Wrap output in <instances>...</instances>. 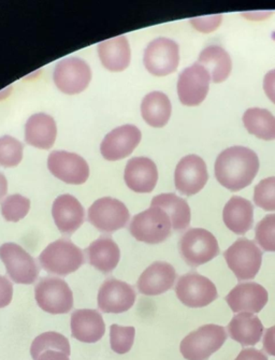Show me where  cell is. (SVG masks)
I'll use <instances>...</instances> for the list:
<instances>
[{"label": "cell", "instance_id": "1", "mask_svg": "<svg viewBox=\"0 0 275 360\" xmlns=\"http://www.w3.org/2000/svg\"><path fill=\"white\" fill-rule=\"evenodd\" d=\"M260 170V160L245 146H231L219 154L215 162V176L225 188L238 192L254 180Z\"/></svg>", "mask_w": 275, "mask_h": 360}, {"label": "cell", "instance_id": "2", "mask_svg": "<svg viewBox=\"0 0 275 360\" xmlns=\"http://www.w3.org/2000/svg\"><path fill=\"white\" fill-rule=\"evenodd\" d=\"M42 269L55 276H67L85 264L84 253L69 240L60 239L49 244L39 256Z\"/></svg>", "mask_w": 275, "mask_h": 360}, {"label": "cell", "instance_id": "3", "mask_svg": "<svg viewBox=\"0 0 275 360\" xmlns=\"http://www.w3.org/2000/svg\"><path fill=\"white\" fill-rule=\"evenodd\" d=\"M228 333L219 325H203L182 340L180 352L186 360H207L227 341Z\"/></svg>", "mask_w": 275, "mask_h": 360}, {"label": "cell", "instance_id": "4", "mask_svg": "<svg viewBox=\"0 0 275 360\" xmlns=\"http://www.w3.org/2000/svg\"><path fill=\"white\" fill-rule=\"evenodd\" d=\"M129 231L134 239L148 244L166 241L172 233L170 217L162 209L151 205L132 219Z\"/></svg>", "mask_w": 275, "mask_h": 360}, {"label": "cell", "instance_id": "5", "mask_svg": "<svg viewBox=\"0 0 275 360\" xmlns=\"http://www.w3.org/2000/svg\"><path fill=\"white\" fill-rule=\"evenodd\" d=\"M179 251L189 267L197 268L217 257L219 245L215 236L207 229H191L181 238Z\"/></svg>", "mask_w": 275, "mask_h": 360}, {"label": "cell", "instance_id": "6", "mask_svg": "<svg viewBox=\"0 0 275 360\" xmlns=\"http://www.w3.org/2000/svg\"><path fill=\"white\" fill-rule=\"evenodd\" d=\"M224 257L228 267L239 281L252 280L262 268V250L246 238H240L230 245L224 252Z\"/></svg>", "mask_w": 275, "mask_h": 360}, {"label": "cell", "instance_id": "7", "mask_svg": "<svg viewBox=\"0 0 275 360\" xmlns=\"http://www.w3.org/2000/svg\"><path fill=\"white\" fill-rule=\"evenodd\" d=\"M34 298L39 308L50 314H67L75 304L68 284L58 278H44L39 281L34 288Z\"/></svg>", "mask_w": 275, "mask_h": 360}, {"label": "cell", "instance_id": "8", "mask_svg": "<svg viewBox=\"0 0 275 360\" xmlns=\"http://www.w3.org/2000/svg\"><path fill=\"white\" fill-rule=\"evenodd\" d=\"M179 300L191 309L205 308L219 298L215 284L198 272H189L179 278L175 286Z\"/></svg>", "mask_w": 275, "mask_h": 360}, {"label": "cell", "instance_id": "9", "mask_svg": "<svg viewBox=\"0 0 275 360\" xmlns=\"http://www.w3.org/2000/svg\"><path fill=\"white\" fill-rule=\"evenodd\" d=\"M130 219L127 207L111 197L96 200L89 209V221L101 233H112L124 229Z\"/></svg>", "mask_w": 275, "mask_h": 360}, {"label": "cell", "instance_id": "10", "mask_svg": "<svg viewBox=\"0 0 275 360\" xmlns=\"http://www.w3.org/2000/svg\"><path fill=\"white\" fill-rule=\"evenodd\" d=\"M0 259L5 264L8 276L16 284L32 285L38 278L36 260L18 244L5 243L0 246Z\"/></svg>", "mask_w": 275, "mask_h": 360}, {"label": "cell", "instance_id": "11", "mask_svg": "<svg viewBox=\"0 0 275 360\" xmlns=\"http://www.w3.org/2000/svg\"><path fill=\"white\" fill-rule=\"evenodd\" d=\"M53 79L60 91L67 95H77L85 91L91 83V69L81 58H64L55 67Z\"/></svg>", "mask_w": 275, "mask_h": 360}, {"label": "cell", "instance_id": "12", "mask_svg": "<svg viewBox=\"0 0 275 360\" xmlns=\"http://www.w3.org/2000/svg\"><path fill=\"white\" fill-rule=\"evenodd\" d=\"M144 66L156 77H165L178 69L180 63L179 44L168 38H157L146 49Z\"/></svg>", "mask_w": 275, "mask_h": 360}, {"label": "cell", "instance_id": "13", "mask_svg": "<svg viewBox=\"0 0 275 360\" xmlns=\"http://www.w3.org/2000/svg\"><path fill=\"white\" fill-rule=\"evenodd\" d=\"M48 168L53 176L68 184H84L89 176L87 160L66 150H54L48 158Z\"/></svg>", "mask_w": 275, "mask_h": 360}, {"label": "cell", "instance_id": "14", "mask_svg": "<svg viewBox=\"0 0 275 360\" xmlns=\"http://www.w3.org/2000/svg\"><path fill=\"white\" fill-rule=\"evenodd\" d=\"M210 81V73L198 63L184 69L178 81V94L181 103L188 107H195L203 103L209 93Z\"/></svg>", "mask_w": 275, "mask_h": 360}, {"label": "cell", "instance_id": "15", "mask_svg": "<svg viewBox=\"0 0 275 360\" xmlns=\"http://www.w3.org/2000/svg\"><path fill=\"white\" fill-rule=\"evenodd\" d=\"M136 292L127 283L116 278H108L98 292V308L103 313L127 312L136 302Z\"/></svg>", "mask_w": 275, "mask_h": 360}, {"label": "cell", "instance_id": "16", "mask_svg": "<svg viewBox=\"0 0 275 360\" xmlns=\"http://www.w3.org/2000/svg\"><path fill=\"white\" fill-rule=\"evenodd\" d=\"M209 180L207 165L198 155H187L175 168V187L181 194L193 196L200 192Z\"/></svg>", "mask_w": 275, "mask_h": 360}, {"label": "cell", "instance_id": "17", "mask_svg": "<svg viewBox=\"0 0 275 360\" xmlns=\"http://www.w3.org/2000/svg\"><path fill=\"white\" fill-rule=\"evenodd\" d=\"M141 137V131L134 125L127 124L115 128L101 142V155L109 162L123 160L139 146Z\"/></svg>", "mask_w": 275, "mask_h": 360}, {"label": "cell", "instance_id": "18", "mask_svg": "<svg viewBox=\"0 0 275 360\" xmlns=\"http://www.w3.org/2000/svg\"><path fill=\"white\" fill-rule=\"evenodd\" d=\"M225 300L234 313L256 314L262 312L267 306L269 294L266 288L258 283H240L230 290Z\"/></svg>", "mask_w": 275, "mask_h": 360}, {"label": "cell", "instance_id": "19", "mask_svg": "<svg viewBox=\"0 0 275 360\" xmlns=\"http://www.w3.org/2000/svg\"><path fill=\"white\" fill-rule=\"evenodd\" d=\"M177 271L172 264L166 262H155L148 266L136 282V288L146 296L165 294L174 285Z\"/></svg>", "mask_w": 275, "mask_h": 360}, {"label": "cell", "instance_id": "20", "mask_svg": "<svg viewBox=\"0 0 275 360\" xmlns=\"http://www.w3.org/2000/svg\"><path fill=\"white\" fill-rule=\"evenodd\" d=\"M52 215L55 225L63 235L71 236L84 223L85 211L72 195H60L53 202Z\"/></svg>", "mask_w": 275, "mask_h": 360}, {"label": "cell", "instance_id": "21", "mask_svg": "<svg viewBox=\"0 0 275 360\" xmlns=\"http://www.w3.org/2000/svg\"><path fill=\"white\" fill-rule=\"evenodd\" d=\"M124 180L134 192H153L158 180L156 165L148 158H132L126 165Z\"/></svg>", "mask_w": 275, "mask_h": 360}, {"label": "cell", "instance_id": "22", "mask_svg": "<svg viewBox=\"0 0 275 360\" xmlns=\"http://www.w3.org/2000/svg\"><path fill=\"white\" fill-rule=\"evenodd\" d=\"M71 333L83 343H96L103 337L105 325L101 313L91 309L77 310L71 315Z\"/></svg>", "mask_w": 275, "mask_h": 360}, {"label": "cell", "instance_id": "23", "mask_svg": "<svg viewBox=\"0 0 275 360\" xmlns=\"http://www.w3.org/2000/svg\"><path fill=\"white\" fill-rule=\"evenodd\" d=\"M264 327L262 321L252 313H238L232 317L227 326V333L242 347L257 345L264 335Z\"/></svg>", "mask_w": 275, "mask_h": 360}, {"label": "cell", "instance_id": "24", "mask_svg": "<svg viewBox=\"0 0 275 360\" xmlns=\"http://www.w3.org/2000/svg\"><path fill=\"white\" fill-rule=\"evenodd\" d=\"M30 354L34 360H70V343L65 335L49 331L34 340Z\"/></svg>", "mask_w": 275, "mask_h": 360}, {"label": "cell", "instance_id": "25", "mask_svg": "<svg viewBox=\"0 0 275 360\" xmlns=\"http://www.w3.org/2000/svg\"><path fill=\"white\" fill-rule=\"evenodd\" d=\"M85 255L91 266L105 274H111L121 259L119 245L110 237L95 240L85 250Z\"/></svg>", "mask_w": 275, "mask_h": 360}, {"label": "cell", "instance_id": "26", "mask_svg": "<svg viewBox=\"0 0 275 360\" xmlns=\"http://www.w3.org/2000/svg\"><path fill=\"white\" fill-rule=\"evenodd\" d=\"M101 64L108 70L120 72L127 69L132 58L129 42L125 36L105 40L98 46Z\"/></svg>", "mask_w": 275, "mask_h": 360}, {"label": "cell", "instance_id": "27", "mask_svg": "<svg viewBox=\"0 0 275 360\" xmlns=\"http://www.w3.org/2000/svg\"><path fill=\"white\" fill-rule=\"evenodd\" d=\"M57 127L54 119L46 113H37L25 125V140L30 146L49 150L56 140Z\"/></svg>", "mask_w": 275, "mask_h": 360}, {"label": "cell", "instance_id": "28", "mask_svg": "<svg viewBox=\"0 0 275 360\" xmlns=\"http://www.w3.org/2000/svg\"><path fill=\"white\" fill-rule=\"evenodd\" d=\"M223 219L227 229L236 235H245L254 223V207L248 199L234 196L226 203Z\"/></svg>", "mask_w": 275, "mask_h": 360}, {"label": "cell", "instance_id": "29", "mask_svg": "<svg viewBox=\"0 0 275 360\" xmlns=\"http://www.w3.org/2000/svg\"><path fill=\"white\" fill-rule=\"evenodd\" d=\"M151 205L160 207L169 215L175 231H183L191 224V207L185 199L175 194H160L154 197Z\"/></svg>", "mask_w": 275, "mask_h": 360}, {"label": "cell", "instance_id": "30", "mask_svg": "<svg viewBox=\"0 0 275 360\" xmlns=\"http://www.w3.org/2000/svg\"><path fill=\"white\" fill-rule=\"evenodd\" d=\"M172 105L166 94L152 91L144 97L141 103V115L144 121L155 128H162L170 120Z\"/></svg>", "mask_w": 275, "mask_h": 360}, {"label": "cell", "instance_id": "31", "mask_svg": "<svg viewBox=\"0 0 275 360\" xmlns=\"http://www.w3.org/2000/svg\"><path fill=\"white\" fill-rule=\"evenodd\" d=\"M197 63L207 69L214 83L224 82L231 72V58L227 51L222 46H207L201 52Z\"/></svg>", "mask_w": 275, "mask_h": 360}, {"label": "cell", "instance_id": "32", "mask_svg": "<svg viewBox=\"0 0 275 360\" xmlns=\"http://www.w3.org/2000/svg\"><path fill=\"white\" fill-rule=\"evenodd\" d=\"M243 123L246 130L260 139L275 140V117L268 110L260 108L246 110Z\"/></svg>", "mask_w": 275, "mask_h": 360}, {"label": "cell", "instance_id": "33", "mask_svg": "<svg viewBox=\"0 0 275 360\" xmlns=\"http://www.w3.org/2000/svg\"><path fill=\"white\" fill-rule=\"evenodd\" d=\"M24 146L10 136L0 138V166L5 168L18 166L23 160Z\"/></svg>", "mask_w": 275, "mask_h": 360}, {"label": "cell", "instance_id": "34", "mask_svg": "<svg viewBox=\"0 0 275 360\" xmlns=\"http://www.w3.org/2000/svg\"><path fill=\"white\" fill-rule=\"evenodd\" d=\"M30 210V200L22 195H11L1 202V214L7 221H21Z\"/></svg>", "mask_w": 275, "mask_h": 360}, {"label": "cell", "instance_id": "35", "mask_svg": "<svg viewBox=\"0 0 275 360\" xmlns=\"http://www.w3.org/2000/svg\"><path fill=\"white\" fill-rule=\"evenodd\" d=\"M134 335H136L134 327L112 325L110 327V345H111L112 351L120 355L128 353L134 345Z\"/></svg>", "mask_w": 275, "mask_h": 360}, {"label": "cell", "instance_id": "36", "mask_svg": "<svg viewBox=\"0 0 275 360\" xmlns=\"http://www.w3.org/2000/svg\"><path fill=\"white\" fill-rule=\"evenodd\" d=\"M255 241L266 252H275V214L264 217L255 229Z\"/></svg>", "mask_w": 275, "mask_h": 360}, {"label": "cell", "instance_id": "37", "mask_svg": "<svg viewBox=\"0 0 275 360\" xmlns=\"http://www.w3.org/2000/svg\"><path fill=\"white\" fill-rule=\"evenodd\" d=\"M254 201L266 211H275V176L264 179L255 187Z\"/></svg>", "mask_w": 275, "mask_h": 360}, {"label": "cell", "instance_id": "38", "mask_svg": "<svg viewBox=\"0 0 275 360\" xmlns=\"http://www.w3.org/2000/svg\"><path fill=\"white\" fill-rule=\"evenodd\" d=\"M222 20H223L222 14H216V15L191 18V23L199 32L209 34V32L215 30L216 28H219V26L221 25Z\"/></svg>", "mask_w": 275, "mask_h": 360}, {"label": "cell", "instance_id": "39", "mask_svg": "<svg viewBox=\"0 0 275 360\" xmlns=\"http://www.w3.org/2000/svg\"><path fill=\"white\" fill-rule=\"evenodd\" d=\"M13 297V285L6 276H0V309L9 306Z\"/></svg>", "mask_w": 275, "mask_h": 360}, {"label": "cell", "instance_id": "40", "mask_svg": "<svg viewBox=\"0 0 275 360\" xmlns=\"http://www.w3.org/2000/svg\"><path fill=\"white\" fill-rule=\"evenodd\" d=\"M264 89L268 98L275 105V69L269 71L264 79Z\"/></svg>", "mask_w": 275, "mask_h": 360}, {"label": "cell", "instance_id": "41", "mask_svg": "<svg viewBox=\"0 0 275 360\" xmlns=\"http://www.w3.org/2000/svg\"><path fill=\"white\" fill-rule=\"evenodd\" d=\"M262 345H264V351L266 352L268 355L274 356L275 357L274 327L267 329L264 335V339H262Z\"/></svg>", "mask_w": 275, "mask_h": 360}, {"label": "cell", "instance_id": "42", "mask_svg": "<svg viewBox=\"0 0 275 360\" xmlns=\"http://www.w3.org/2000/svg\"><path fill=\"white\" fill-rule=\"evenodd\" d=\"M234 360H269L268 356L264 352L256 349H244L240 352L238 357Z\"/></svg>", "mask_w": 275, "mask_h": 360}, {"label": "cell", "instance_id": "43", "mask_svg": "<svg viewBox=\"0 0 275 360\" xmlns=\"http://www.w3.org/2000/svg\"><path fill=\"white\" fill-rule=\"evenodd\" d=\"M8 193V181L6 176L3 174H0V199H3L4 197L7 195Z\"/></svg>", "mask_w": 275, "mask_h": 360}, {"label": "cell", "instance_id": "44", "mask_svg": "<svg viewBox=\"0 0 275 360\" xmlns=\"http://www.w3.org/2000/svg\"><path fill=\"white\" fill-rule=\"evenodd\" d=\"M274 333H275V326H274Z\"/></svg>", "mask_w": 275, "mask_h": 360}]
</instances>
